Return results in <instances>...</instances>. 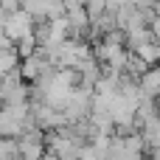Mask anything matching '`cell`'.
<instances>
[{"mask_svg": "<svg viewBox=\"0 0 160 160\" xmlns=\"http://www.w3.org/2000/svg\"><path fill=\"white\" fill-rule=\"evenodd\" d=\"M149 28H152V39H158V42H160V17H155V20L149 22Z\"/></svg>", "mask_w": 160, "mask_h": 160, "instance_id": "cell-9", "label": "cell"}, {"mask_svg": "<svg viewBox=\"0 0 160 160\" xmlns=\"http://www.w3.org/2000/svg\"><path fill=\"white\" fill-rule=\"evenodd\" d=\"M158 107H160V96H158Z\"/></svg>", "mask_w": 160, "mask_h": 160, "instance_id": "cell-12", "label": "cell"}, {"mask_svg": "<svg viewBox=\"0 0 160 160\" xmlns=\"http://www.w3.org/2000/svg\"><path fill=\"white\" fill-rule=\"evenodd\" d=\"M138 82H141L143 98H158V96H160V62H158V65H152Z\"/></svg>", "mask_w": 160, "mask_h": 160, "instance_id": "cell-3", "label": "cell"}, {"mask_svg": "<svg viewBox=\"0 0 160 160\" xmlns=\"http://www.w3.org/2000/svg\"><path fill=\"white\" fill-rule=\"evenodd\" d=\"M84 6H87V11H90L93 20H98L104 11H110V0H87Z\"/></svg>", "mask_w": 160, "mask_h": 160, "instance_id": "cell-8", "label": "cell"}, {"mask_svg": "<svg viewBox=\"0 0 160 160\" xmlns=\"http://www.w3.org/2000/svg\"><path fill=\"white\" fill-rule=\"evenodd\" d=\"M143 62H149V65H158L160 62V42L158 39H149V42H141L138 48H132Z\"/></svg>", "mask_w": 160, "mask_h": 160, "instance_id": "cell-4", "label": "cell"}, {"mask_svg": "<svg viewBox=\"0 0 160 160\" xmlns=\"http://www.w3.org/2000/svg\"><path fill=\"white\" fill-rule=\"evenodd\" d=\"M70 96H73V87H68V84H62V82H56V79L45 87V101H48L53 110H65V107L70 104Z\"/></svg>", "mask_w": 160, "mask_h": 160, "instance_id": "cell-1", "label": "cell"}, {"mask_svg": "<svg viewBox=\"0 0 160 160\" xmlns=\"http://www.w3.org/2000/svg\"><path fill=\"white\" fill-rule=\"evenodd\" d=\"M37 48H39V42H37V37H34V34H28V37H22V39L17 42V53H20V59H25V56L37 53Z\"/></svg>", "mask_w": 160, "mask_h": 160, "instance_id": "cell-7", "label": "cell"}, {"mask_svg": "<svg viewBox=\"0 0 160 160\" xmlns=\"http://www.w3.org/2000/svg\"><path fill=\"white\" fill-rule=\"evenodd\" d=\"M149 68H152V65H149V62H143V59H141V56H138V53L129 48V56H127V68H124V73H129V76L141 79V76H143Z\"/></svg>", "mask_w": 160, "mask_h": 160, "instance_id": "cell-5", "label": "cell"}, {"mask_svg": "<svg viewBox=\"0 0 160 160\" xmlns=\"http://www.w3.org/2000/svg\"><path fill=\"white\" fill-rule=\"evenodd\" d=\"M17 143H20V160H42V155L48 152L45 141H37V138H28V135H20Z\"/></svg>", "mask_w": 160, "mask_h": 160, "instance_id": "cell-2", "label": "cell"}, {"mask_svg": "<svg viewBox=\"0 0 160 160\" xmlns=\"http://www.w3.org/2000/svg\"><path fill=\"white\" fill-rule=\"evenodd\" d=\"M135 8H155V0H132Z\"/></svg>", "mask_w": 160, "mask_h": 160, "instance_id": "cell-10", "label": "cell"}, {"mask_svg": "<svg viewBox=\"0 0 160 160\" xmlns=\"http://www.w3.org/2000/svg\"><path fill=\"white\" fill-rule=\"evenodd\" d=\"M152 39V28H127V48H138L141 42H149Z\"/></svg>", "mask_w": 160, "mask_h": 160, "instance_id": "cell-6", "label": "cell"}, {"mask_svg": "<svg viewBox=\"0 0 160 160\" xmlns=\"http://www.w3.org/2000/svg\"><path fill=\"white\" fill-rule=\"evenodd\" d=\"M42 160H62V158H59V155H56V152H53V149H48V152H45V155H42Z\"/></svg>", "mask_w": 160, "mask_h": 160, "instance_id": "cell-11", "label": "cell"}]
</instances>
